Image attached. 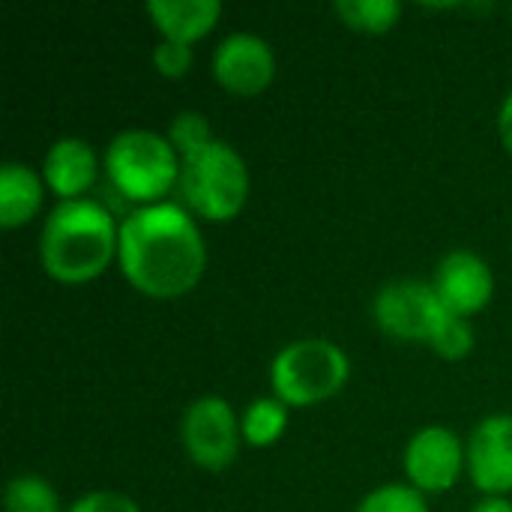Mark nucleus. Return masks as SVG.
Returning <instances> with one entry per match:
<instances>
[{"mask_svg":"<svg viewBox=\"0 0 512 512\" xmlns=\"http://www.w3.org/2000/svg\"><path fill=\"white\" fill-rule=\"evenodd\" d=\"M117 261L135 291L171 300L198 285L207 249L195 219L180 204L159 201L123 216Z\"/></svg>","mask_w":512,"mask_h":512,"instance_id":"obj_1","label":"nucleus"},{"mask_svg":"<svg viewBox=\"0 0 512 512\" xmlns=\"http://www.w3.org/2000/svg\"><path fill=\"white\" fill-rule=\"evenodd\" d=\"M120 225L96 198L60 201L39 234V261L57 282H90L117 255Z\"/></svg>","mask_w":512,"mask_h":512,"instance_id":"obj_2","label":"nucleus"},{"mask_svg":"<svg viewBox=\"0 0 512 512\" xmlns=\"http://www.w3.org/2000/svg\"><path fill=\"white\" fill-rule=\"evenodd\" d=\"M105 171L123 198L144 207L159 204L162 195H168V189L180 180V156L168 135L153 129H123L108 141Z\"/></svg>","mask_w":512,"mask_h":512,"instance_id":"obj_3","label":"nucleus"},{"mask_svg":"<svg viewBox=\"0 0 512 512\" xmlns=\"http://www.w3.org/2000/svg\"><path fill=\"white\" fill-rule=\"evenodd\" d=\"M348 375H351L348 354L324 336L294 339L270 363L273 393L288 408L318 405L336 396L345 387Z\"/></svg>","mask_w":512,"mask_h":512,"instance_id":"obj_4","label":"nucleus"},{"mask_svg":"<svg viewBox=\"0 0 512 512\" xmlns=\"http://www.w3.org/2000/svg\"><path fill=\"white\" fill-rule=\"evenodd\" d=\"M177 186L192 213L213 222H228L249 198V168L228 141L216 138L195 156L180 159Z\"/></svg>","mask_w":512,"mask_h":512,"instance_id":"obj_5","label":"nucleus"},{"mask_svg":"<svg viewBox=\"0 0 512 512\" xmlns=\"http://www.w3.org/2000/svg\"><path fill=\"white\" fill-rule=\"evenodd\" d=\"M372 318L387 336L399 342H423L432 348L447 330L453 312H447L432 282L393 279L378 288L372 300Z\"/></svg>","mask_w":512,"mask_h":512,"instance_id":"obj_6","label":"nucleus"},{"mask_svg":"<svg viewBox=\"0 0 512 512\" xmlns=\"http://www.w3.org/2000/svg\"><path fill=\"white\" fill-rule=\"evenodd\" d=\"M240 417L222 396H201L186 405L180 420V441L186 456L207 471H222L240 450Z\"/></svg>","mask_w":512,"mask_h":512,"instance_id":"obj_7","label":"nucleus"},{"mask_svg":"<svg viewBox=\"0 0 512 512\" xmlns=\"http://www.w3.org/2000/svg\"><path fill=\"white\" fill-rule=\"evenodd\" d=\"M405 474L417 492L441 495L456 486L465 468V447L447 426H423L405 447Z\"/></svg>","mask_w":512,"mask_h":512,"instance_id":"obj_8","label":"nucleus"},{"mask_svg":"<svg viewBox=\"0 0 512 512\" xmlns=\"http://www.w3.org/2000/svg\"><path fill=\"white\" fill-rule=\"evenodd\" d=\"M210 69L225 90L237 96H255L273 81L276 54L264 36L252 30H234L219 39Z\"/></svg>","mask_w":512,"mask_h":512,"instance_id":"obj_9","label":"nucleus"},{"mask_svg":"<svg viewBox=\"0 0 512 512\" xmlns=\"http://www.w3.org/2000/svg\"><path fill=\"white\" fill-rule=\"evenodd\" d=\"M465 468L483 495L512 492V414L483 417L465 447Z\"/></svg>","mask_w":512,"mask_h":512,"instance_id":"obj_10","label":"nucleus"},{"mask_svg":"<svg viewBox=\"0 0 512 512\" xmlns=\"http://www.w3.org/2000/svg\"><path fill=\"white\" fill-rule=\"evenodd\" d=\"M432 285H435L441 303L447 306V312L471 321L477 312H483L489 306L492 291H495V276H492V267L486 264V258H480L477 252L453 249L438 261Z\"/></svg>","mask_w":512,"mask_h":512,"instance_id":"obj_11","label":"nucleus"},{"mask_svg":"<svg viewBox=\"0 0 512 512\" xmlns=\"http://www.w3.org/2000/svg\"><path fill=\"white\" fill-rule=\"evenodd\" d=\"M96 174H99L96 150L75 135L57 138L42 159V180L63 201L84 198V192L96 183Z\"/></svg>","mask_w":512,"mask_h":512,"instance_id":"obj_12","label":"nucleus"},{"mask_svg":"<svg viewBox=\"0 0 512 512\" xmlns=\"http://www.w3.org/2000/svg\"><path fill=\"white\" fill-rule=\"evenodd\" d=\"M147 15L159 27L162 39L174 42H195L210 33L222 15L219 0H150Z\"/></svg>","mask_w":512,"mask_h":512,"instance_id":"obj_13","label":"nucleus"},{"mask_svg":"<svg viewBox=\"0 0 512 512\" xmlns=\"http://www.w3.org/2000/svg\"><path fill=\"white\" fill-rule=\"evenodd\" d=\"M45 180L27 162H6L0 168V225L18 228L42 207Z\"/></svg>","mask_w":512,"mask_h":512,"instance_id":"obj_14","label":"nucleus"},{"mask_svg":"<svg viewBox=\"0 0 512 512\" xmlns=\"http://www.w3.org/2000/svg\"><path fill=\"white\" fill-rule=\"evenodd\" d=\"M288 426V405L276 396L252 399L240 417V432L252 447H270L282 438Z\"/></svg>","mask_w":512,"mask_h":512,"instance_id":"obj_15","label":"nucleus"},{"mask_svg":"<svg viewBox=\"0 0 512 512\" xmlns=\"http://www.w3.org/2000/svg\"><path fill=\"white\" fill-rule=\"evenodd\" d=\"M333 12L351 27L363 33H387L402 15L399 0H336Z\"/></svg>","mask_w":512,"mask_h":512,"instance_id":"obj_16","label":"nucleus"},{"mask_svg":"<svg viewBox=\"0 0 512 512\" xmlns=\"http://www.w3.org/2000/svg\"><path fill=\"white\" fill-rule=\"evenodd\" d=\"M3 512H66L48 480L39 474H18L6 483Z\"/></svg>","mask_w":512,"mask_h":512,"instance_id":"obj_17","label":"nucleus"},{"mask_svg":"<svg viewBox=\"0 0 512 512\" xmlns=\"http://www.w3.org/2000/svg\"><path fill=\"white\" fill-rule=\"evenodd\" d=\"M168 141L180 159H189L198 150H204L207 144H213L216 138H213L210 120L201 111H180V114H174V120L168 126Z\"/></svg>","mask_w":512,"mask_h":512,"instance_id":"obj_18","label":"nucleus"},{"mask_svg":"<svg viewBox=\"0 0 512 512\" xmlns=\"http://www.w3.org/2000/svg\"><path fill=\"white\" fill-rule=\"evenodd\" d=\"M354 512H432L423 492H417L411 483H387L375 492H369Z\"/></svg>","mask_w":512,"mask_h":512,"instance_id":"obj_19","label":"nucleus"},{"mask_svg":"<svg viewBox=\"0 0 512 512\" xmlns=\"http://www.w3.org/2000/svg\"><path fill=\"white\" fill-rule=\"evenodd\" d=\"M432 351L441 354L444 360H462V357H468L474 351V327H471V321L453 315L450 324H447V330L432 345Z\"/></svg>","mask_w":512,"mask_h":512,"instance_id":"obj_20","label":"nucleus"},{"mask_svg":"<svg viewBox=\"0 0 512 512\" xmlns=\"http://www.w3.org/2000/svg\"><path fill=\"white\" fill-rule=\"evenodd\" d=\"M192 45L189 42H174V39H159L153 48V63L159 75L165 78H183L192 66Z\"/></svg>","mask_w":512,"mask_h":512,"instance_id":"obj_21","label":"nucleus"},{"mask_svg":"<svg viewBox=\"0 0 512 512\" xmlns=\"http://www.w3.org/2000/svg\"><path fill=\"white\" fill-rule=\"evenodd\" d=\"M66 512H141V507L120 492H87Z\"/></svg>","mask_w":512,"mask_h":512,"instance_id":"obj_22","label":"nucleus"},{"mask_svg":"<svg viewBox=\"0 0 512 512\" xmlns=\"http://www.w3.org/2000/svg\"><path fill=\"white\" fill-rule=\"evenodd\" d=\"M498 135H501L504 147L512 153V90L504 96L501 111H498Z\"/></svg>","mask_w":512,"mask_h":512,"instance_id":"obj_23","label":"nucleus"},{"mask_svg":"<svg viewBox=\"0 0 512 512\" xmlns=\"http://www.w3.org/2000/svg\"><path fill=\"white\" fill-rule=\"evenodd\" d=\"M471 512H512V501L504 495H486L483 501L474 504Z\"/></svg>","mask_w":512,"mask_h":512,"instance_id":"obj_24","label":"nucleus"}]
</instances>
